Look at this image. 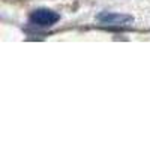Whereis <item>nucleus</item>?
<instances>
[{
  "label": "nucleus",
  "mask_w": 150,
  "mask_h": 150,
  "mask_svg": "<svg viewBox=\"0 0 150 150\" xmlns=\"http://www.w3.org/2000/svg\"><path fill=\"white\" fill-rule=\"evenodd\" d=\"M29 21L36 27H53L60 21V14L48 8H38L30 12Z\"/></svg>",
  "instance_id": "1"
},
{
  "label": "nucleus",
  "mask_w": 150,
  "mask_h": 150,
  "mask_svg": "<svg viewBox=\"0 0 150 150\" xmlns=\"http://www.w3.org/2000/svg\"><path fill=\"white\" fill-rule=\"evenodd\" d=\"M96 20L105 26L125 27L134 23V17L129 14H120V12H101L96 15Z\"/></svg>",
  "instance_id": "2"
}]
</instances>
